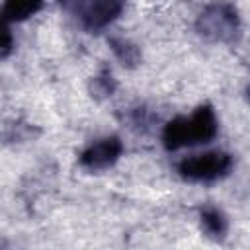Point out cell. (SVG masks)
<instances>
[{"label": "cell", "instance_id": "8", "mask_svg": "<svg viewBox=\"0 0 250 250\" xmlns=\"http://www.w3.org/2000/svg\"><path fill=\"white\" fill-rule=\"evenodd\" d=\"M109 47H111V51L115 53V57H117L123 64H127V66H135V64L141 61L139 49H137L133 43H129L127 39L111 37V39H109Z\"/></svg>", "mask_w": 250, "mask_h": 250}, {"label": "cell", "instance_id": "2", "mask_svg": "<svg viewBox=\"0 0 250 250\" xmlns=\"http://www.w3.org/2000/svg\"><path fill=\"white\" fill-rule=\"evenodd\" d=\"M197 31L211 41H236L240 33V18L236 8L229 2H215L207 6L197 18Z\"/></svg>", "mask_w": 250, "mask_h": 250}, {"label": "cell", "instance_id": "3", "mask_svg": "<svg viewBox=\"0 0 250 250\" xmlns=\"http://www.w3.org/2000/svg\"><path fill=\"white\" fill-rule=\"evenodd\" d=\"M59 4L76 16L80 25L88 31H100L119 18L123 0H59Z\"/></svg>", "mask_w": 250, "mask_h": 250}, {"label": "cell", "instance_id": "6", "mask_svg": "<svg viewBox=\"0 0 250 250\" xmlns=\"http://www.w3.org/2000/svg\"><path fill=\"white\" fill-rule=\"evenodd\" d=\"M43 6V0H4L2 16L10 21H21L37 14Z\"/></svg>", "mask_w": 250, "mask_h": 250}, {"label": "cell", "instance_id": "7", "mask_svg": "<svg viewBox=\"0 0 250 250\" xmlns=\"http://www.w3.org/2000/svg\"><path fill=\"white\" fill-rule=\"evenodd\" d=\"M201 227L209 236L223 238L227 229H229V223H227V217H225V213L221 209L205 207V209H201Z\"/></svg>", "mask_w": 250, "mask_h": 250}, {"label": "cell", "instance_id": "5", "mask_svg": "<svg viewBox=\"0 0 250 250\" xmlns=\"http://www.w3.org/2000/svg\"><path fill=\"white\" fill-rule=\"evenodd\" d=\"M123 152V145L117 137H105L96 143H92L82 154H80V164L86 170L98 172L113 166Z\"/></svg>", "mask_w": 250, "mask_h": 250}, {"label": "cell", "instance_id": "10", "mask_svg": "<svg viewBox=\"0 0 250 250\" xmlns=\"http://www.w3.org/2000/svg\"><path fill=\"white\" fill-rule=\"evenodd\" d=\"M113 90H115V80H113V76H111L109 70H104L102 74H98L94 78V94L111 96Z\"/></svg>", "mask_w": 250, "mask_h": 250}, {"label": "cell", "instance_id": "9", "mask_svg": "<svg viewBox=\"0 0 250 250\" xmlns=\"http://www.w3.org/2000/svg\"><path fill=\"white\" fill-rule=\"evenodd\" d=\"M14 49V35L8 27V20L0 16V59H6Z\"/></svg>", "mask_w": 250, "mask_h": 250}, {"label": "cell", "instance_id": "1", "mask_svg": "<svg viewBox=\"0 0 250 250\" xmlns=\"http://www.w3.org/2000/svg\"><path fill=\"white\" fill-rule=\"evenodd\" d=\"M217 135V117L211 105L197 107L189 117H176L164 125L162 145L168 150L209 143Z\"/></svg>", "mask_w": 250, "mask_h": 250}, {"label": "cell", "instance_id": "4", "mask_svg": "<svg viewBox=\"0 0 250 250\" xmlns=\"http://www.w3.org/2000/svg\"><path fill=\"white\" fill-rule=\"evenodd\" d=\"M232 168V156L223 150H209L201 154L188 156L180 162L178 172L188 182H217L225 178Z\"/></svg>", "mask_w": 250, "mask_h": 250}]
</instances>
